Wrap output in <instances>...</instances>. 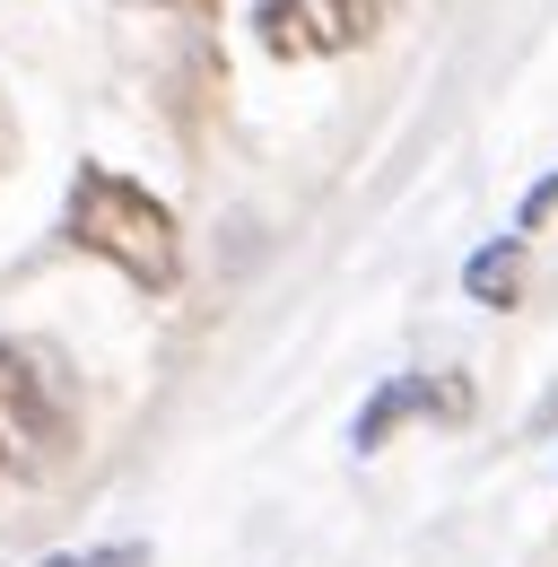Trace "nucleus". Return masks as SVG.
I'll use <instances>...</instances> for the list:
<instances>
[{
	"instance_id": "obj_1",
	"label": "nucleus",
	"mask_w": 558,
	"mask_h": 567,
	"mask_svg": "<svg viewBox=\"0 0 558 567\" xmlns=\"http://www.w3.org/2000/svg\"><path fill=\"white\" fill-rule=\"evenodd\" d=\"M62 227H70L79 254L114 262V271L132 288H148V297H166V288L184 280V227H175V210H166L148 184L114 175V166H79V175H70Z\"/></svg>"
},
{
	"instance_id": "obj_2",
	"label": "nucleus",
	"mask_w": 558,
	"mask_h": 567,
	"mask_svg": "<svg viewBox=\"0 0 558 567\" xmlns=\"http://www.w3.org/2000/svg\"><path fill=\"white\" fill-rule=\"evenodd\" d=\"M62 445H70V393L53 358L27 341H0V481L44 472Z\"/></svg>"
},
{
	"instance_id": "obj_3",
	"label": "nucleus",
	"mask_w": 558,
	"mask_h": 567,
	"mask_svg": "<svg viewBox=\"0 0 558 567\" xmlns=\"http://www.w3.org/2000/svg\"><path fill=\"white\" fill-rule=\"evenodd\" d=\"M402 0H262L254 9V35L279 62H332V53H358L393 27Z\"/></svg>"
},
{
	"instance_id": "obj_4",
	"label": "nucleus",
	"mask_w": 558,
	"mask_h": 567,
	"mask_svg": "<svg viewBox=\"0 0 558 567\" xmlns=\"http://www.w3.org/2000/svg\"><path fill=\"white\" fill-rule=\"evenodd\" d=\"M411 411H445V420H463V411H472V384H427V375L384 384V393L366 402V420H358V445L375 454V445H384V427H402Z\"/></svg>"
},
{
	"instance_id": "obj_5",
	"label": "nucleus",
	"mask_w": 558,
	"mask_h": 567,
	"mask_svg": "<svg viewBox=\"0 0 558 567\" xmlns=\"http://www.w3.org/2000/svg\"><path fill=\"white\" fill-rule=\"evenodd\" d=\"M463 288H472L480 306H515V288H524V236H506V245H488V254H472V271H463Z\"/></svg>"
},
{
	"instance_id": "obj_6",
	"label": "nucleus",
	"mask_w": 558,
	"mask_h": 567,
	"mask_svg": "<svg viewBox=\"0 0 558 567\" xmlns=\"http://www.w3.org/2000/svg\"><path fill=\"white\" fill-rule=\"evenodd\" d=\"M148 550H87V559H44V567H140Z\"/></svg>"
},
{
	"instance_id": "obj_7",
	"label": "nucleus",
	"mask_w": 558,
	"mask_h": 567,
	"mask_svg": "<svg viewBox=\"0 0 558 567\" xmlns=\"http://www.w3.org/2000/svg\"><path fill=\"white\" fill-rule=\"evenodd\" d=\"M558 210V184H541V193H533V202H524V227H541V218Z\"/></svg>"
}]
</instances>
